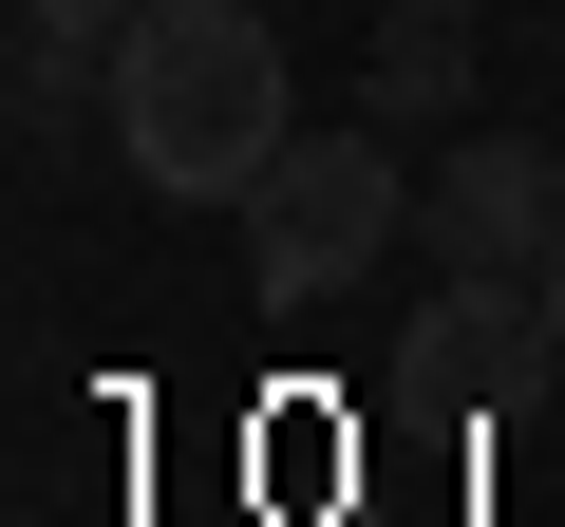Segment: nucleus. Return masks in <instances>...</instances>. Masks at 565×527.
Segmentation results:
<instances>
[{
	"mask_svg": "<svg viewBox=\"0 0 565 527\" xmlns=\"http://www.w3.org/2000/svg\"><path fill=\"white\" fill-rule=\"evenodd\" d=\"M282 132H302V95H282V20L264 0H151L114 39V151L170 207H245L282 170Z\"/></svg>",
	"mask_w": 565,
	"mask_h": 527,
	"instance_id": "nucleus-1",
	"label": "nucleus"
},
{
	"mask_svg": "<svg viewBox=\"0 0 565 527\" xmlns=\"http://www.w3.org/2000/svg\"><path fill=\"white\" fill-rule=\"evenodd\" d=\"M471 95V0H396L377 20V114H452Z\"/></svg>",
	"mask_w": 565,
	"mask_h": 527,
	"instance_id": "nucleus-4",
	"label": "nucleus"
},
{
	"mask_svg": "<svg viewBox=\"0 0 565 527\" xmlns=\"http://www.w3.org/2000/svg\"><path fill=\"white\" fill-rule=\"evenodd\" d=\"M546 245H565V151L471 132V151L434 170V264H527V283H546Z\"/></svg>",
	"mask_w": 565,
	"mask_h": 527,
	"instance_id": "nucleus-3",
	"label": "nucleus"
},
{
	"mask_svg": "<svg viewBox=\"0 0 565 527\" xmlns=\"http://www.w3.org/2000/svg\"><path fill=\"white\" fill-rule=\"evenodd\" d=\"M546 340H565V245H546Z\"/></svg>",
	"mask_w": 565,
	"mask_h": 527,
	"instance_id": "nucleus-6",
	"label": "nucleus"
},
{
	"mask_svg": "<svg viewBox=\"0 0 565 527\" xmlns=\"http://www.w3.org/2000/svg\"><path fill=\"white\" fill-rule=\"evenodd\" d=\"M151 0H20V39H132Z\"/></svg>",
	"mask_w": 565,
	"mask_h": 527,
	"instance_id": "nucleus-5",
	"label": "nucleus"
},
{
	"mask_svg": "<svg viewBox=\"0 0 565 527\" xmlns=\"http://www.w3.org/2000/svg\"><path fill=\"white\" fill-rule=\"evenodd\" d=\"M396 207H415V170H396L377 132H282V170L245 189V264H264V302H340L359 264L396 245Z\"/></svg>",
	"mask_w": 565,
	"mask_h": 527,
	"instance_id": "nucleus-2",
	"label": "nucleus"
}]
</instances>
